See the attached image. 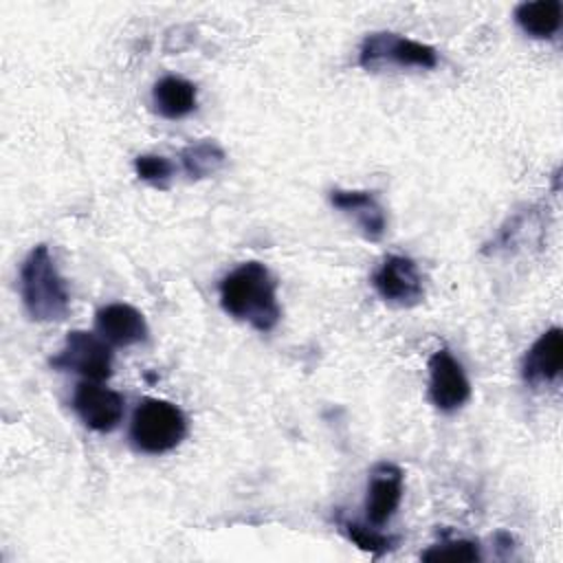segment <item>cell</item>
<instances>
[{"instance_id": "6da1fadb", "label": "cell", "mask_w": 563, "mask_h": 563, "mask_svg": "<svg viewBox=\"0 0 563 563\" xmlns=\"http://www.w3.org/2000/svg\"><path fill=\"white\" fill-rule=\"evenodd\" d=\"M218 290L222 310L257 332H271L282 319L277 282L262 262L240 264L222 277Z\"/></svg>"}, {"instance_id": "7a4b0ae2", "label": "cell", "mask_w": 563, "mask_h": 563, "mask_svg": "<svg viewBox=\"0 0 563 563\" xmlns=\"http://www.w3.org/2000/svg\"><path fill=\"white\" fill-rule=\"evenodd\" d=\"M20 297L26 314L37 323L62 321L70 310V295L46 244H37L20 268Z\"/></svg>"}, {"instance_id": "3957f363", "label": "cell", "mask_w": 563, "mask_h": 563, "mask_svg": "<svg viewBox=\"0 0 563 563\" xmlns=\"http://www.w3.org/2000/svg\"><path fill=\"white\" fill-rule=\"evenodd\" d=\"M187 435V418L180 407L163 398H143L130 420L134 449L158 455L176 449Z\"/></svg>"}, {"instance_id": "277c9868", "label": "cell", "mask_w": 563, "mask_h": 563, "mask_svg": "<svg viewBox=\"0 0 563 563\" xmlns=\"http://www.w3.org/2000/svg\"><path fill=\"white\" fill-rule=\"evenodd\" d=\"M358 64L369 73H378L387 66L429 70L438 66V51L424 42L405 37L400 33L376 31L363 40L358 51Z\"/></svg>"}, {"instance_id": "5b68a950", "label": "cell", "mask_w": 563, "mask_h": 563, "mask_svg": "<svg viewBox=\"0 0 563 563\" xmlns=\"http://www.w3.org/2000/svg\"><path fill=\"white\" fill-rule=\"evenodd\" d=\"M48 363L57 372H73L97 383L110 378L112 374L110 343L88 330H70L64 347Z\"/></svg>"}, {"instance_id": "8992f818", "label": "cell", "mask_w": 563, "mask_h": 563, "mask_svg": "<svg viewBox=\"0 0 563 563\" xmlns=\"http://www.w3.org/2000/svg\"><path fill=\"white\" fill-rule=\"evenodd\" d=\"M378 297L398 308L418 306L424 299V284L418 264L405 255H387L372 275Z\"/></svg>"}, {"instance_id": "52a82bcc", "label": "cell", "mask_w": 563, "mask_h": 563, "mask_svg": "<svg viewBox=\"0 0 563 563\" xmlns=\"http://www.w3.org/2000/svg\"><path fill=\"white\" fill-rule=\"evenodd\" d=\"M429 400L435 409L451 413L471 398V383L462 363L446 350H438L429 358Z\"/></svg>"}, {"instance_id": "ba28073f", "label": "cell", "mask_w": 563, "mask_h": 563, "mask_svg": "<svg viewBox=\"0 0 563 563\" xmlns=\"http://www.w3.org/2000/svg\"><path fill=\"white\" fill-rule=\"evenodd\" d=\"M73 409L88 429L110 433L123 420L125 398L97 380H84L73 394Z\"/></svg>"}, {"instance_id": "9c48e42d", "label": "cell", "mask_w": 563, "mask_h": 563, "mask_svg": "<svg viewBox=\"0 0 563 563\" xmlns=\"http://www.w3.org/2000/svg\"><path fill=\"white\" fill-rule=\"evenodd\" d=\"M405 493V477L396 464L380 462L372 468L365 497V517L372 526H385L398 510Z\"/></svg>"}, {"instance_id": "30bf717a", "label": "cell", "mask_w": 563, "mask_h": 563, "mask_svg": "<svg viewBox=\"0 0 563 563\" xmlns=\"http://www.w3.org/2000/svg\"><path fill=\"white\" fill-rule=\"evenodd\" d=\"M95 328L106 343L119 347L143 343L150 334L143 312L130 303H108L99 308L95 314Z\"/></svg>"}, {"instance_id": "8fae6325", "label": "cell", "mask_w": 563, "mask_h": 563, "mask_svg": "<svg viewBox=\"0 0 563 563\" xmlns=\"http://www.w3.org/2000/svg\"><path fill=\"white\" fill-rule=\"evenodd\" d=\"M563 369V330L559 325L545 330L523 354L521 376L528 385L541 387L561 376Z\"/></svg>"}, {"instance_id": "7c38bea8", "label": "cell", "mask_w": 563, "mask_h": 563, "mask_svg": "<svg viewBox=\"0 0 563 563\" xmlns=\"http://www.w3.org/2000/svg\"><path fill=\"white\" fill-rule=\"evenodd\" d=\"M330 202L341 213L354 218V222L358 224L361 233L367 240L378 242L385 235L387 216H385L383 205L378 202V198L372 191H363V189H332L330 191Z\"/></svg>"}, {"instance_id": "4fadbf2b", "label": "cell", "mask_w": 563, "mask_h": 563, "mask_svg": "<svg viewBox=\"0 0 563 563\" xmlns=\"http://www.w3.org/2000/svg\"><path fill=\"white\" fill-rule=\"evenodd\" d=\"M198 101V90L189 79L167 75L158 79L152 88V103L156 112L165 119H183L194 112Z\"/></svg>"}, {"instance_id": "5bb4252c", "label": "cell", "mask_w": 563, "mask_h": 563, "mask_svg": "<svg viewBox=\"0 0 563 563\" xmlns=\"http://www.w3.org/2000/svg\"><path fill=\"white\" fill-rule=\"evenodd\" d=\"M515 22L534 40H550L559 33L563 22L561 0H534L515 7Z\"/></svg>"}, {"instance_id": "9a60e30c", "label": "cell", "mask_w": 563, "mask_h": 563, "mask_svg": "<svg viewBox=\"0 0 563 563\" xmlns=\"http://www.w3.org/2000/svg\"><path fill=\"white\" fill-rule=\"evenodd\" d=\"M224 161H227L224 150L211 139L194 141V143H189L187 147L180 150L183 169L191 180L213 176L224 165Z\"/></svg>"}, {"instance_id": "2e32d148", "label": "cell", "mask_w": 563, "mask_h": 563, "mask_svg": "<svg viewBox=\"0 0 563 563\" xmlns=\"http://www.w3.org/2000/svg\"><path fill=\"white\" fill-rule=\"evenodd\" d=\"M345 537L356 545L361 548L363 552H369L374 556H380L385 552H389L394 545H396V539L391 534H385L380 530H376V526H363V523H356V521H343V528Z\"/></svg>"}, {"instance_id": "e0dca14e", "label": "cell", "mask_w": 563, "mask_h": 563, "mask_svg": "<svg viewBox=\"0 0 563 563\" xmlns=\"http://www.w3.org/2000/svg\"><path fill=\"white\" fill-rule=\"evenodd\" d=\"M422 561H451V563H473L479 561V545L471 539H457V541H444L435 543L429 550L422 552Z\"/></svg>"}, {"instance_id": "ac0fdd59", "label": "cell", "mask_w": 563, "mask_h": 563, "mask_svg": "<svg viewBox=\"0 0 563 563\" xmlns=\"http://www.w3.org/2000/svg\"><path fill=\"white\" fill-rule=\"evenodd\" d=\"M134 172L141 180L165 187L174 174V165L169 158L158 156V154H141L134 158Z\"/></svg>"}]
</instances>
